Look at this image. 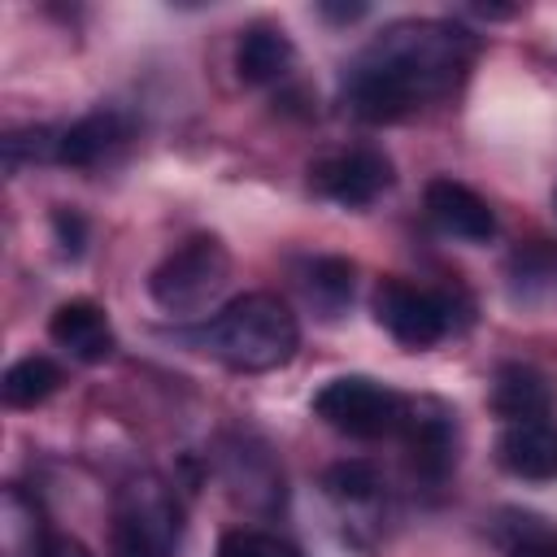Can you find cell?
I'll use <instances>...</instances> for the list:
<instances>
[{
	"instance_id": "18",
	"label": "cell",
	"mask_w": 557,
	"mask_h": 557,
	"mask_svg": "<svg viewBox=\"0 0 557 557\" xmlns=\"http://www.w3.org/2000/svg\"><path fill=\"white\" fill-rule=\"evenodd\" d=\"M57 135L61 131H48V126H26V131H9L4 135V165L9 174H17L26 161H57Z\"/></svg>"
},
{
	"instance_id": "4",
	"label": "cell",
	"mask_w": 557,
	"mask_h": 557,
	"mask_svg": "<svg viewBox=\"0 0 557 557\" xmlns=\"http://www.w3.org/2000/svg\"><path fill=\"white\" fill-rule=\"evenodd\" d=\"M409 409H413V400H405L400 392H392L387 383L366 379V374H339L313 396V413L352 440L400 435L409 422Z\"/></svg>"
},
{
	"instance_id": "13",
	"label": "cell",
	"mask_w": 557,
	"mask_h": 557,
	"mask_svg": "<svg viewBox=\"0 0 557 557\" xmlns=\"http://www.w3.org/2000/svg\"><path fill=\"white\" fill-rule=\"evenodd\" d=\"M126 139H131V122L117 109H96L57 135V161L74 170H91L104 157H113Z\"/></svg>"
},
{
	"instance_id": "2",
	"label": "cell",
	"mask_w": 557,
	"mask_h": 557,
	"mask_svg": "<svg viewBox=\"0 0 557 557\" xmlns=\"http://www.w3.org/2000/svg\"><path fill=\"white\" fill-rule=\"evenodd\" d=\"M200 344L226 370L265 374L296 357L300 326H296V313L274 292H248V296H235L226 309H218L205 322Z\"/></svg>"
},
{
	"instance_id": "14",
	"label": "cell",
	"mask_w": 557,
	"mask_h": 557,
	"mask_svg": "<svg viewBox=\"0 0 557 557\" xmlns=\"http://www.w3.org/2000/svg\"><path fill=\"white\" fill-rule=\"evenodd\" d=\"M296 61V48L292 39L278 30V26H248L239 48H235V74L239 83L248 87H265V83H278Z\"/></svg>"
},
{
	"instance_id": "23",
	"label": "cell",
	"mask_w": 557,
	"mask_h": 557,
	"mask_svg": "<svg viewBox=\"0 0 557 557\" xmlns=\"http://www.w3.org/2000/svg\"><path fill=\"white\" fill-rule=\"evenodd\" d=\"M322 17H331V22H357V17H366V4H322Z\"/></svg>"
},
{
	"instance_id": "7",
	"label": "cell",
	"mask_w": 557,
	"mask_h": 557,
	"mask_svg": "<svg viewBox=\"0 0 557 557\" xmlns=\"http://www.w3.org/2000/svg\"><path fill=\"white\" fill-rule=\"evenodd\" d=\"M309 183H313L318 196H326L335 205L366 209L392 187V161L383 152H374V148L331 152L309 170Z\"/></svg>"
},
{
	"instance_id": "1",
	"label": "cell",
	"mask_w": 557,
	"mask_h": 557,
	"mask_svg": "<svg viewBox=\"0 0 557 557\" xmlns=\"http://www.w3.org/2000/svg\"><path fill=\"white\" fill-rule=\"evenodd\" d=\"M474 61V39L453 22H392L352 61L344 100L361 122H400L448 100Z\"/></svg>"
},
{
	"instance_id": "12",
	"label": "cell",
	"mask_w": 557,
	"mask_h": 557,
	"mask_svg": "<svg viewBox=\"0 0 557 557\" xmlns=\"http://www.w3.org/2000/svg\"><path fill=\"white\" fill-rule=\"evenodd\" d=\"M400 440H405V453H409L413 474L440 483L453 470V457H457L453 453V422H448V413L440 405H431V400L413 405Z\"/></svg>"
},
{
	"instance_id": "21",
	"label": "cell",
	"mask_w": 557,
	"mask_h": 557,
	"mask_svg": "<svg viewBox=\"0 0 557 557\" xmlns=\"http://www.w3.org/2000/svg\"><path fill=\"white\" fill-rule=\"evenodd\" d=\"M52 231H57V244H61L65 257H78V252H83L87 226H83V218H78L74 209H57V213H52Z\"/></svg>"
},
{
	"instance_id": "22",
	"label": "cell",
	"mask_w": 557,
	"mask_h": 557,
	"mask_svg": "<svg viewBox=\"0 0 557 557\" xmlns=\"http://www.w3.org/2000/svg\"><path fill=\"white\" fill-rule=\"evenodd\" d=\"M509 557H557V540H553V535H544V531L522 535V540L509 548Z\"/></svg>"
},
{
	"instance_id": "15",
	"label": "cell",
	"mask_w": 557,
	"mask_h": 557,
	"mask_svg": "<svg viewBox=\"0 0 557 557\" xmlns=\"http://www.w3.org/2000/svg\"><path fill=\"white\" fill-rule=\"evenodd\" d=\"M52 540H44V513L39 500L26 496L17 483L0 496V553L4 557H48Z\"/></svg>"
},
{
	"instance_id": "24",
	"label": "cell",
	"mask_w": 557,
	"mask_h": 557,
	"mask_svg": "<svg viewBox=\"0 0 557 557\" xmlns=\"http://www.w3.org/2000/svg\"><path fill=\"white\" fill-rule=\"evenodd\" d=\"M48 557H91V553H87V548H83L78 540H65V535H61V540H52Z\"/></svg>"
},
{
	"instance_id": "19",
	"label": "cell",
	"mask_w": 557,
	"mask_h": 557,
	"mask_svg": "<svg viewBox=\"0 0 557 557\" xmlns=\"http://www.w3.org/2000/svg\"><path fill=\"white\" fill-rule=\"evenodd\" d=\"M326 492L335 500L361 505V500H374L379 496V474L366 461H339V466L326 470Z\"/></svg>"
},
{
	"instance_id": "6",
	"label": "cell",
	"mask_w": 557,
	"mask_h": 557,
	"mask_svg": "<svg viewBox=\"0 0 557 557\" xmlns=\"http://www.w3.org/2000/svg\"><path fill=\"white\" fill-rule=\"evenodd\" d=\"M178 531V509L161 483H131L113 518V557H170V535Z\"/></svg>"
},
{
	"instance_id": "10",
	"label": "cell",
	"mask_w": 557,
	"mask_h": 557,
	"mask_svg": "<svg viewBox=\"0 0 557 557\" xmlns=\"http://www.w3.org/2000/svg\"><path fill=\"white\" fill-rule=\"evenodd\" d=\"M496 461L513 474V479H557V422L540 418V422H505L500 440H496Z\"/></svg>"
},
{
	"instance_id": "8",
	"label": "cell",
	"mask_w": 557,
	"mask_h": 557,
	"mask_svg": "<svg viewBox=\"0 0 557 557\" xmlns=\"http://www.w3.org/2000/svg\"><path fill=\"white\" fill-rule=\"evenodd\" d=\"M426 213L444 235L466 239V244H487L496 235V218H492L487 200L457 178H431L426 183Z\"/></svg>"
},
{
	"instance_id": "11",
	"label": "cell",
	"mask_w": 557,
	"mask_h": 557,
	"mask_svg": "<svg viewBox=\"0 0 557 557\" xmlns=\"http://www.w3.org/2000/svg\"><path fill=\"white\" fill-rule=\"evenodd\" d=\"M48 335H52L57 348H65L74 361H87V366L104 361L117 348L113 326H109V318H104V309L96 300H65V305H57V313L48 318Z\"/></svg>"
},
{
	"instance_id": "20",
	"label": "cell",
	"mask_w": 557,
	"mask_h": 557,
	"mask_svg": "<svg viewBox=\"0 0 557 557\" xmlns=\"http://www.w3.org/2000/svg\"><path fill=\"white\" fill-rule=\"evenodd\" d=\"M218 557H300V548H292L270 531H226Z\"/></svg>"
},
{
	"instance_id": "17",
	"label": "cell",
	"mask_w": 557,
	"mask_h": 557,
	"mask_svg": "<svg viewBox=\"0 0 557 557\" xmlns=\"http://www.w3.org/2000/svg\"><path fill=\"white\" fill-rule=\"evenodd\" d=\"M305 287H309V300L322 305L326 318H335V313L348 305V296H352V265H348L344 257H318V261L309 265Z\"/></svg>"
},
{
	"instance_id": "5",
	"label": "cell",
	"mask_w": 557,
	"mask_h": 557,
	"mask_svg": "<svg viewBox=\"0 0 557 557\" xmlns=\"http://www.w3.org/2000/svg\"><path fill=\"white\" fill-rule=\"evenodd\" d=\"M374 318L405 348H431L448 335L453 305H448V296H440L431 287H418L409 278H383L374 287Z\"/></svg>"
},
{
	"instance_id": "9",
	"label": "cell",
	"mask_w": 557,
	"mask_h": 557,
	"mask_svg": "<svg viewBox=\"0 0 557 557\" xmlns=\"http://www.w3.org/2000/svg\"><path fill=\"white\" fill-rule=\"evenodd\" d=\"M553 383L544 370L527 366V361H505L492 379V413L500 422H540L553 418Z\"/></svg>"
},
{
	"instance_id": "16",
	"label": "cell",
	"mask_w": 557,
	"mask_h": 557,
	"mask_svg": "<svg viewBox=\"0 0 557 557\" xmlns=\"http://www.w3.org/2000/svg\"><path fill=\"white\" fill-rule=\"evenodd\" d=\"M57 387H61V370H57V361H48V357H22V361H13V366L4 370V379H0V396H4L9 409H35V405H44Z\"/></svg>"
},
{
	"instance_id": "3",
	"label": "cell",
	"mask_w": 557,
	"mask_h": 557,
	"mask_svg": "<svg viewBox=\"0 0 557 557\" xmlns=\"http://www.w3.org/2000/svg\"><path fill=\"white\" fill-rule=\"evenodd\" d=\"M226 283H231L226 244L218 235H191L152 270L148 292L165 313L191 318V313H205L222 296Z\"/></svg>"
}]
</instances>
